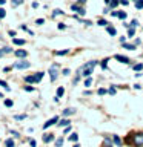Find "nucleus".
Returning <instances> with one entry per match:
<instances>
[{"instance_id": "obj_45", "label": "nucleus", "mask_w": 143, "mask_h": 147, "mask_svg": "<svg viewBox=\"0 0 143 147\" xmlns=\"http://www.w3.org/2000/svg\"><path fill=\"white\" fill-rule=\"evenodd\" d=\"M118 3H120V5H123V6H128V5H129L128 0H118Z\"/></svg>"}, {"instance_id": "obj_24", "label": "nucleus", "mask_w": 143, "mask_h": 147, "mask_svg": "<svg viewBox=\"0 0 143 147\" xmlns=\"http://www.w3.org/2000/svg\"><path fill=\"white\" fill-rule=\"evenodd\" d=\"M134 5H136L137 9H143V0H136V2H134Z\"/></svg>"}, {"instance_id": "obj_44", "label": "nucleus", "mask_w": 143, "mask_h": 147, "mask_svg": "<svg viewBox=\"0 0 143 147\" xmlns=\"http://www.w3.org/2000/svg\"><path fill=\"white\" fill-rule=\"evenodd\" d=\"M57 28H59L60 31H62V29H66V25H65V23H59V25H57Z\"/></svg>"}, {"instance_id": "obj_59", "label": "nucleus", "mask_w": 143, "mask_h": 147, "mask_svg": "<svg viewBox=\"0 0 143 147\" xmlns=\"http://www.w3.org/2000/svg\"><path fill=\"white\" fill-rule=\"evenodd\" d=\"M0 98H3V94H0Z\"/></svg>"}, {"instance_id": "obj_49", "label": "nucleus", "mask_w": 143, "mask_h": 147, "mask_svg": "<svg viewBox=\"0 0 143 147\" xmlns=\"http://www.w3.org/2000/svg\"><path fill=\"white\" fill-rule=\"evenodd\" d=\"M83 23H85L86 26H91V25H92V22H91V20H83Z\"/></svg>"}, {"instance_id": "obj_50", "label": "nucleus", "mask_w": 143, "mask_h": 147, "mask_svg": "<svg viewBox=\"0 0 143 147\" xmlns=\"http://www.w3.org/2000/svg\"><path fill=\"white\" fill-rule=\"evenodd\" d=\"M120 43H126V37H120Z\"/></svg>"}, {"instance_id": "obj_17", "label": "nucleus", "mask_w": 143, "mask_h": 147, "mask_svg": "<svg viewBox=\"0 0 143 147\" xmlns=\"http://www.w3.org/2000/svg\"><path fill=\"white\" fill-rule=\"evenodd\" d=\"M5 146H6V147H16V142H14L12 138H8V140L5 141Z\"/></svg>"}, {"instance_id": "obj_12", "label": "nucleus", "mask_w": 143, "mask_h": 147, "mask_svg": "<svg viewBox=\"0 0 143 147\" xmlns=\"http://www.w3.org/2000/svg\"><path fill=\"white\" fill-rule=\"evenodd\" d=\"M106 31H108V34H109L111 37H115V35H117V29H115L112 25H108V26H106Z\"/></svg>"}, {"instance_id": "obj_4", "label": "nucleus", "mask_w": 143, "mask_h": 147, "mask_svg": "<svg viewBox=\"0 0 143 147\" xmlns=\"http://www.w3.org/2000/svg\"><path fill=\"white\" fill-rule=\"evenodd\" d=\"M114 58L117 60L118 63H123V64H129V63H131V60H129V58L126 57V55H120V54H115V55H114Z\"/></svg>"}, {"instance_id": "obj_53", "label": "nucleus", "mask_w": 143, "mask_h": 147, "mask_svg": "<svg viewBox=\"0 0 143 147\" xmlns=\"http://www.w3.org/2000/svg\"><path fill=\"white\" fill-rule=\"evenodd\" d=\"M69 130H71V126H68V127H65V130H63V132H65V133H68Z\"/></svg>"}, {"instance_id": "obj_28", "label": "nucleus", "mask_w": 143, "mask_h": 147, "mask_svg": "<svg viewBox=\"0 0 143 147\" xmlns=\"http://www.w3.org/2000/svg\"><path fill=\"white\" fill-rule=\"evenodd\" d=\"M63 142H65L63 138H57V140H55V147H62Z\"/></svg>"}, {"instance_id": "obj_34", "label": "nucleus", "mask_w": 143, "mask_h": 147, "mask_svg": "<svg viewBox=\"0 0 143 147\" xmlns=\"http://www.w3.org/2000/svg\"><path fill=\"white\" fill-rule=\"evenodd\" d=\"M69 52L68 49H65V51H55V55H66Z\"/></svg>"}, {"instance_id": "obj_25", "label": "nucleus", "mask_w": 143, "mask_h": 147, "mask_svg": "<svg viewBox=\"0 0 143 147\" xmlns=\"http://www.w3.org/2000/svg\"><path fill=\"white\" fill-rule=\"evenodd\" d=\"M97 25H99V26H108L109 23L106 22L105 18H99V22H97Z\"/></svg>"}, {"instance_id": "obj_38", "label": "nucleus", "mask_w": 143, "mask_h": 147, "mask_svg": "<svg viewBox=\"0 0 143 147\" xmlns=\"http://www.w3.org/2000/svg\"><path fill=\"white\" fill-rule=\"evenodd\" d=\"M106 67H108V58L101 61V69H106Z\"/></svg>"}, {"instance_id": "obj_2", "label": "nucleus", "mask_w": 143, "mask_h": 147, "mask_svg": "<svg viewBox=\"0 0 143 147\" xmlns=\"http://www.w3.org/2000/svg\"><path fill=\"white\" fill-rule=\"evenodd\" d=\"M59 74H60V67H59V64H51L49 66V78H51V81H55L59 78Z\"/></svg>"}, {"instance_id": "obj_35", "label": "nucleus", "mask_w": 143, "mask_h": 147, "mask_svg": "<svg viewBox=\"0 0 143 147\" xmlns=\"http://www.w3.org/2000/svg\"><path fill=\"white\" fill-rule=\"evenodd\" d=\"M97 94H99V95H105V94H108V90L103 89V87H100V89L97 90Z\"/></svg>"}, {"instance_id": "obj_21", "label": "nucleus", "mask_w": 143, "mask_h": 147, "mask_svg": "<svg viewBox=\"0 0 143 147\" xmlns=\"http://www.w3.org/2000/svg\"><path fill=\"white\" fill-rule=\"evenodd\" d=\"M138 25H140V23H138V20H137V18H134V20H132L131 23H129V28H132V29H136V28H137Z\"/></svg>"}, {"instance_id": "obj_46", "label": "nucleus", "mask_w": 143, "mask_h": 147, "mask_svg": "<svg viewBox=\"0 0 143 147\" xmlns=\"http://www.w3.org/2000/svg\"><path fill=\"white\" fill-rule=\"evenodd\" d=\"M25 81H26V83H29V84H31V83H32V77H31V75L25 77Z\"/></svg>"}, {"instance_id": "obj_36", "label": "nucleus", "mask_w": 143, "mask_h": 147, "mask_svg": "<svg viewBox=\"0 0 143 147\" xmlns=\"http://www.w3.org/2000/svg\"><path fill=\"white\" fill-rule=\"evenodd\" d=\"M23 89H25L26 92H34V90H35L32 86H23Z\"/></svg>"}, {"instance_id": "obj_6", "label": "nucleus", "mask_w": 143, "mask_h": 147, "mask_svg": "<svg viewBox=\"0 0 143 147\" xmlns=\"http://www.w3.org/2000/svg\"><path fill=\"white\" fill-rule=\"evenodd\" d=\"M57 123H59V117H52L51 119H48V121H46V123L43 124V129L46 130V129H48V127L54 126V124H57Z\"/></svg>"}, {"instance_id": "obj_33", "label": "nucleus", "mask_w": 143, "mask_h": 147, "mask_svg": "<svg viewBox=\"0 0 143 147\" xmlns=\"http://www.w3.org/2000/svg\"><path fill=\"white\" fill-rule=\"evenodd\" d=\"M2 51H3V54H11V52H12V49L9 48V46H5V48H2Z\"/></svg>"}, {"instance_id": "obj_20", "label": "nucleus", "mask_w": 143, "mask_h": 147, "mask_svg": "<svg viewBox=\"0 0 143 147\" xmlns=\"http://www.w3.org/2000/svg\"><path fill=\"white\" fill-rule=\"evenodd\" d=\"M0 86H2V87H3V89L6 90V92H9V90H11V89H9V86H8V83L5 81V80H0Z\"/></svg>"}, {"instance_id": "obj_8", "label": "nucleus", "mask_w": 143, "mask_h": 147, "mask_svg": "<svg viewBox=\"0 0 143 147\" xmlns=\"http://www.w3.org/2000/svg\"><path fill=\"white\" fill-rule=\"evenodd\" d=\"M14 55H16L17 58H23V60H25L28 57V52L25 49H17V51H14Z\"/></svg>"}, {"instance_id": "obj_7", "label": "nucleus", "mask_w": 143, "mask_h": 147, "mask_svg": "<svg viewBox=\"0 0 143 147\" xmlns=\"http://www.w3.org/2000/svg\"><path fill=\"white\" fill-rule=\"evenodd\" d=\"M71 9H72V11H76V12H78V14H80V16H85V8H82L80 6V5H77V3H74V5H71Z\"/></svg>"}, {"instance_id": "obj_39", "label": "nucleus", "mask_w": 143, "mask_h": 147, "mask_svg": "<svg viewBox=\"0 0 143 147\" xmlns=\"http://www.w3.org/2000/svg\"><path fill=\"white\" fill-rule=\"evenodd\" d=\"M5 16H6V11L3 8H0V18H5Z\"/></svg>"}, {"instance_id": "obj_3", "label": "nucleus", "mask_w": 143, "mask_h": 147, "mask_svg": "<svg viewBox=\"0 0 143 147\" xmlns=\"http://www.w3.org/2000/svg\"><path fill=\"white\" fill-rule=\"evenodd\" d=\"M29 66H31V63L26 61V60H18V61H16V63L12 64L14 69H20V71H23V69H28Z\"/></svg>"}, {"instance_id": "obj_18", "label": "nucleus", "mask_w": 143, "mask_h": 147, "mask_svg": "<svg viewBox=\"0 0 143 147\" xmlns=\"http://www.w3.org/2000/svg\"><path fill=\"white\" fill-rule=\"evenodd\" d=\"M69 141H71V142H77L78 141V135L76 132H72L71 135H69Z\"/></svg>"}, {"instance_id": "obj_10", "label": "nucleus", "mask_w": 143, "mask_h": 147, "mask_svg": "<svg viewBox=\"0 0 143 147\" xmlns=\"http://www.w3.org/2000/svg\"><path fill=\"white\" fill-rule=\"evenodd\" d=\"M54 140H55L54 133H45L43 135V142H46V144H48V142H52Z\"/></svg>"}, {"instance_id": "obj_56", "label": "nucleus", "mask_w": 143, "mask_h": 147, "mask_svg": "<svg viewBox=\"0 0 143 147\" xmlns=\"http://www.w3.org/2000/svg\"><path fill=\"white\" fill-rule=\"evenodd\" d=\"M5 2H6V0H0V5H5Z\"/></svg>"}, {"instance_id": "obj_48", "label": "nucleus", "mask_w": 143, "mask_h": 147, "mask_svg": "<svg viewBox=\"0 0 143 147\" xmlns=\"http://www.w3.org/2000/svg\"><path fill=\"white\" fill-rule=\"evenodd\" d=\"M11 135L14 136V138H18L20 135H18V132H16V130H11Z\"/></svg>"}, {"instance_id": "obj_15", "label": "nucleus", "mask_w": 143, "mask_h": 147, "mask_svg": "<svg viewBox=\"0 0 143 147\" xmlns=\"http://www.w3.org/2000/svg\"><path fill=\"white\" fill-rule=\"evenodd\" d=\"M123 48L128 51H136V45L134 43H123Z\"/></svg>"}, {"instance_id": "obj_1", "label": "nucleus", "mask_w": 143, "mask_h": 147, "mask_svg": "<svg viewBox=\"0 0 143 147\" xmlns=\"http://www.w3.org/2000/svg\"><path fill=\"white\" fill-rule=\"evenodd\" d=\"M97 60H92V61H88V63H85L82 66V69H80V74L85 78H88V77H91V74H92V71H94V67L97 66Z\"/></svg>"}, {"instance_id": "obj_37", "label": "nucleus", "mask_w": 143, "mask_h": 147, "mask_svg": "<svg viewBox=\"0 0 143 147\" xmlns=\"http://www.w3.org/2000/svg\"><path fill=\"white\" fill-rule=\"evenodd\" d=\"M26 118V115H16L14 117V119H17V121H20V119H25Z\"/></svg>"}, {"instance_id": "obj_23", "label": "nucleus", "mask_w": 143, "mask_h": 147, "mask_svg": "<svg viewBox=\"0 0 143 147\" xmlns=\"http://www.w3.org/2000/svg\"><path fill=\"white\" fill-rule=\"evenodd\" d=\"M63 94H65V89H63V87H57V94H55V96H57V98H60V96H63Z\"/></svg>"}, {"instance_id": "obj_26", "label": "nucleus", "mask_w": 143, "mask_h": 147, "mask_svg": "<svg viewBox=\"0 0 143 147\" xmlns=\"http://www.w3.org/2000/svg\"><path fill=\"white\" fill-rule=\"evenodd\" d=\"M142 69H143V64L142 63H137V64H134V72H142Z\"/></svg>"}, {"instance_id": "obj_19", "label": "nucleus", "mask_w": 143, "mask_h": 147, "mask_svg": "<svg viewBox=\"0 0 143 147\" xmlns=\"http://www.w3.org/2000/svg\"><path fill=\"white\" fill-rule=\"evenodd\" d=\"M117 17L120 18V20H123V22H125V18L128 17V14L125 12V11H117Z\"/></svg>"}, {"instance_id": "obj_27", "label": "nucleus", "mask_w": 143, "mask_h": 147, "mask_svg": "<svg viewBox=\"0 0 143 147\" xmlns=\"http://www.w3.org/2000/svg\"><path fill=\"white\" fill-rule=\"evenodd\" d=\"M57 16H63V11H62V9H54V11H52V17H57Z\"/></svg>"}, {"instance_id": "obj_55", "label": "nucleus", "mask_w": 143, "mask_h": 147, "mask_svg": "<svg viewBox=\"0 0 143 147\" xmlns=\"http://www.w3.org/2000/svg\"><path fill=\"white\" fill-rule=\"evenodd\" d=\"M3 55H5V54H3V51L0 49V57H3Z\"/></svg>"}, {"instance_id": "obj_29", "label": "nucleus", "mask_w": 143, "mask_h": 147, "mask_svg": "<svg viewBox=\"0 0 143 147\" xmlns=\"http://www.w3.org/2000/svg\"><path fill=\"white\" fill-rule=\"evenodd\" d=\"M112 141H114L115 146H120V144H122V141H120V138H118L117 135H112Z\"/></svg>"}, {"instance_id": "obj_5", "label": "nucleus", "mask_w": 143, "mask_h": 147, "mask_svg": "<svg viewBox=\"0 0 143 147\" xmlns=\"http://www.w3.org/2000/svg\"><path fill=\"white\" fill-rule=\"evenodd\" d=\"M134 144L137 147H143V133H136L134 135Z\"/></svg>"}, {"instance_id": "obj_43", "label": "nucleus", "mask_w": 143, "mask_h": 147, "mask_svg": "<svg viewBox=\"0 0 143 147\" xmlns=\"http://www.w3.org/2000/svg\"><path fill=\"white\" fill-rule=\"evenodd\" d=\"M8 34H9V37H11V38H16V35H17V32H16V31H9V32H8Z\"/></svg>"}, {"instance_id": "obj_22", "label": "nucleus", "mask_w": 143, "mask_h": 147, "mask_svg": "<svg viewBox=\"0 0 143 147\" xmlns=\"http://www.w3.org/2000/svg\"><path fill=\"white\" fill-rule=\"evenodd\" d=\"M22 3H23V0H12V2H11V6H12V8H17V6H20Z\"/></svg>"}, {"instance_id": "obj_41", "label": "nucleus", "mask_w": 143, "mask_h": 147, "mask_svg": "<svg viewBox=\"0 0 143 147\" xmlns=\"http://www.w3.org/2000/svg\"><path fill=\"white\" fill-rule=\"evenodd\" d=\"M20 29H23V31H26V32H29V34H32V31L29 29V28H26L25 25H22V26H20Z\"/></svg>"}, {"instance_id": "obj_30", "label": "nucleus", "mask_w": 143, "mask_h": 147, "mask_svg": "<svg viewBox=\"0 0 143 147\" xmlns=\"http://www.w3.org/2000/svg\"><path fill=\"white\" fill-rule=\"evenodd\" d=\"M5 106H6V107H12V106H14V101L9 100V98H6V100H5Z\"/></svg>"}, {"instance_id": "obj_42", "label": "nucleus", "mask_w": 143, "mask_h": 147, "mask_svg": "<svg viewBox=\"0 0 143 147\" xmlns=\"http://www.w3.org/2000/svg\"><path fill=\"white\" fill-rule=\"evenodd\" d=\"M45 23V18H37L35 20V25H43Z\"/></svg>"}, {"instance_id": "obj_58", "label": "nucleus", "mask_w": 143, "mask_h": 147, "mask_svg": "<svg viewBox=\"0 0 143 147\" xmlns=\"http://www.w3.org/2000/svg\"><path fill=\"white\" fill-rule=\"evenodd\" d=\"M109 2H111V0H105V3H106V5H109Z\"/></svg>"}, {"instance_id": "obj_51", "label": "nucleus", "mask_w": 143, "mask_h": 147, "mask_svg": "<svg viewBox=\"0 0 143 147\" xmlns=\"http://www.w3.org/2000/svg\"><path fill=\"white\" fill-rule=\"evenodd\" d=\"M35 144H37V142H35L34 140H31V141H29V146H31V147H35Z\"/></svg>"}, {"instance_id": "obj_9", "label": "nucleus", "mask_w": 143, "mask_h": 147, "mask_svg": "<svg viewBox=\"0 0 143 147\" xmlns=\"http://www.w3.org/2000/svg\"><path fill=\"white\" fill-rule=\"evenodd\" d=\"M31 77H32V83H40L42 78L45 77V72H37V74H34V75H31Z\"/></svg>"}, {"instance_id": "obj_14", "label": "nucleus", "mask_w": 143, "mask_h": 147, "mask_svg": "<svg viewBox=\"0 0 143 147\" xmlns=\"http://www.w3.org/2000/svg\"><path fill=\"white\" fill-rule=\"evenodd\" d=\"M12 43L16 46H23L26 41H25V38H17V37H16V38H12Z\"/></svg>"}, {"instance_id": "obj_16", "label": "nucleus", "mask_w": 143, "mask_h": 147, "mask_svg": "<svg viewBox=\"0 0 143 147\" xmlns=\"http://www.w3.org/2000/svg\"><path fill=\"white\" fill-rule=\"evenodd\" d=\"M118 5H120V3H118V0H111L108 6H109V9H115V8L118 6Z\"/></svg>"}, {"instance_id": "obj_40", "label": "nucleus", "mask_w": 143, "mask_h": 147, "mask_svg": "<svg viewBox=\"0 0 143 147\" xmlns=\"http://www.w3.org/2000/svg\"><path fill=\"white\" fill-rule=\"evenodd\" d=\"M134 34H136V29H132V28H129V29H128V35H129V37H132Z\"/></svg>"}, {"instance_id": "obj_47", "label": "nucleus", "mask_w": 143, "mask_h": 147, "mask_svg": "<svg viewBox=\"0 0 143 147\" xmlns=\"http://www.w3.org/2000/svg\"><path fill=\"white\" fill-rule=\"evenodd\" d=\"M62 74H63L65 77H66V75H69V74H71V71H69V69H63V71H62Z\"/></svg>"}, {"instance_id": "obj_11", "label": "nucleus", "mask_w": 143, "mask_h": 147, "mask_svg": "<svg viewBox=\"0 0 143 147\" xmlns=\"http://www.w3.org/2000/svg\"><path fill=\"white\" fill-rule=\"evenodd\" d=\"M57 126H59V127H68V126H71V121H69V119H66V118H62V119H59Z\"/></svg>"}, {"instance_id": "obj_57", "label": "nucleus", "mask_w": 143, "mask_h": 147, "mask_svg": "<svg viewBox=\"0 0 143 147\" xmlns=\"http://www.w3.org/2000/svg\"><path fill=\"white\" fill-rule=\"evenodd\" d=\"M74 147H80V144H78V142H76V144H74Z\"/></svg>"}, {"instance_id": "obj_31", "label": "nucleus", "mask_w": 143, "mask_h": 147, "mask_svg": "<svg viewBox=\"0 0 143 147\" xmlns=\"http://www.w3.org/2000/svg\"><path fill=\"white\" fill-rule=\"evenodd\" d=\"M108 94H109V95H115V94H117V89H115L114 86H111L109 89H108Z\"/></svg>"}, {"instance_id": "obj_54", "label": "nucleus", "mask_w": 143, "mask_h": 147, "mask_svg": "<svg viewBox=\"0 0 143 147\" xmlns=\"http://www.w3.org/2000/svg\"><path fill=\"white\" fill-rule=\"evenodd\" d=\"M85 3H86V0H78L77 5H85Z\"/></svg>"}, {"instance_id": "obj_52", "label": "nucleus", "mask_w": 143, "mask_h": 147, "mask_svg": "<svg viewBox=\"0 0 143 147\" xmlns=\"http://www.w3.org/2000/svg\"><path fill=\"white\" fill-rule=\"evenodd\" d=\"M31 6H32V8H39V3H37V2H32Z\"/></svg>"}, {"instance_id": "obj_13", "label": "nucleus", "mask_w": 143, "mask_h": 147, "mask_svg": "<svg viewBox=\"0 0 143 147\" xmlns=\"http://www.w3.org/2000/svg\"><path fill=\"white\" fill-rule=\"evenodd\" d=\"M74 113H76V109H74V107H66V109L62 112L63 117H69V115H74Z\"/></svg>"}, {"instance_id": "obj_32", "label": "nucleus", "mask_w": 143, "mask_h": 147, "mask_svg": "<svg viewBox=\"0 0 143 147\" xmlns=\"http://www.w3.org/2000/svg\"><path fill=\"white\" fill-rule=\"evenodd\" d=\"M91 84H92V78H91V77L85 78V86H86V87H89Z\"/></svg>"}]
</instances>
